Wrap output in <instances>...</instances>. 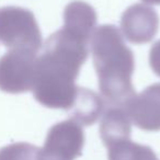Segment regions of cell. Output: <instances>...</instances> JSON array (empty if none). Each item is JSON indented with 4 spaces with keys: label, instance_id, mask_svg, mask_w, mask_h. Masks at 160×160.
<instances>
[{
    "label": "cell",
    "instance_id": "6da1fadb",
    "mask_svg": "<svg viewBox=\"0 0 160 160\" xmlns=\"http://www.w3.org/2000/svg\"><path fill=\"white\" fill-rule=\"evenodd\" d=\"M88 53L87 47L68 36H49L36 62L32 87L36 101L51 109H70L79 90L76 79Z\"/></svg>",
    "mask_w": 160,
    "mask_h": 160
},
{
    "label": "cell",
    "instance_id": "7a4b0ae2",
    "mask_svg": "<svg viewBox=\"0 0 160 160\" xmlns=\"http://www.w3.org/2000/svg\"><path fill=\"white\" fill-rule=\"evenodd\" d=\"M90 45L101 94L110 107H124L136 94L132 82L135 68L133 52L114 25L94 29Z\"/></svg>",
    "mask_w": 160,
    "mask_h": 160
},
{
    "label": "cell",
    "instance_id": "3957f363",
    "mask_svg": "<svg viewBox=\"0 0 160 160\" xmlns=\"http://www.w3.org/2000/svg\"><path fill=\"white\" fill-rule=\"evenodd\" d=\"M0 42L11 51H40L42 34L34 14L20 7L1 8Z\"/></svg>",
    "mask_w": 160,
    "mask_h": 160
},
{
    "label": "cell",
    "instance_id": "277c9868",
    "mask_svg": "<svg viewBox=\"0 0 160 160\" xmlns=\"http://www.w3.org/2000/svg\"><path fill=\"white\" fill-rule=\"evenodd\" d=\"M36 53L10 51L0 58V90L23 93L32 90L36 71Z\"/></svg>",
    "mask_w": 160,
    "mask_h": 160
},
{
    "label": "cell",
    "instance_id": "5b68a950",
    "mask_svg": "<svg viewBox=\"0 0 160 160\" xmlns=\"http://www.w3.org/2000/svg\"><path fill=\"white\" fill-rule=\"evenodd\" d=\"M85 134L81 125L69 120L54 125L48 131L41 157L49 160H75L82 153Z\"/></svg>",
    "mask_w": 160,
    "mask_h": 160
},
{
    "label": "cell",
    "instance_id": "8992f818",
    "mask_svg": "<svg viewBox=\"0 0 160 160\" xmlns=\"http://www.w3.org/2000/svg\"><path fill=\"white\" fill-rule=\"evenodd\" d=\"M131 122L146 132L160 131V83L135 94L123 107Z\"/></svg>",
    "mask_w": 160,
    "mask_h": 160
},
{
    "label": "cell",
    "instance_id": "52a82bcc",
    "mask_svg": "<svg viewBox=\"0 0 160 160\" xmlns=\"http://www.w3.org/2000/svg\"><path fill=\"white\" fill-rule=\"evenodd\" d=\"M121 28L124 36L134 44L149 43L158 32L159 17L152 8L137 3L123 13Z\"/></svg>",
    "mask_w": 160,
    "mask_h": 160
},
{
    "label": "cell",
    "instance_id": "ba28073f",
    "mask_svg": "<svg viewBox=\"0 0 160 160\" xmlns=\"http://www.w3.org/2000/svg\"><path fill=\"white\" fill-rule=\"evenodd\" d=\"M131 120L123 107H110L100 123V136L109 148L123 140L131 139Z\"/></svg>",
    "mask_w": 160,
    "mask_h": 160
},
{
    "label": "cell",
    "instance_id": "9c48e42d",
    "mask_svg": "<svg viewBox=\"0 0 160 160\" xmlns=\"http://www.w3.org/2000/svg\"><path fill=\"white\" fill-rule=\"evenodd\" d=\"M97 24V13L94 9L83 1H72L64 11V28L71 32L91 40Z\"/></svg>",
    "mask_w": 160,
    "mask_h": 160
},
{
    "label": "cell",
    "instance_id": "30bf717a",
    "mask_svg": "<svg viewBox=\"0 0 160 160\" xmlns=\"http://www.w3.org/2000/svg\"><path fill=\"white\" fill-rule=\"evenodd\" d=\"M104 103L100 96L86 88H79L72 107L70 118L79 125H92L102 113Z\"/></svg>",
    "mask_w": 160,
    "mask_h": 160
},
{
    "label": "cell",
    "instance_id": "8fae6325",
    "mask_svg": "<svg viewBox=\"0 0 160 160\" xmlns=\"http://www.w3.org/2000/svg\"><path fill=\"white\" fill-rule=\"evenodd\" d=\"M109 160H157V156L150 147L127 139L109 147Z\"/></svg>",
    "mask_w": 160,
    "mask_h": 160
},
{
    "label": "cell",
    "instance_id": "7c38bea8",
    "mask_svg": "<svg viewBox=\"0 0 160 160\" xmlns=\"http://www.w3.org/2000/svg\"><path fill=\"white\" fill-rule=\"evenodd\" d=\"M0 160H41V149L28 142H16L0 149Z\"/></svg>",
    "mask_w": 160,
    "mask_h": 160
},
{
    "label": "cell",
    "instance_id": "4fadbf2b",
    "mask_svg": "<svg viewBox=\"0 0 160 160\" xmlns=\"http://www.w3.org/2000/svg\"><path fill=\"white\" fill-rule=\"evenodd\" d=\"M142 1L149 5H160V0H142Z\"/></svg>",
    "mask_w": 160,
    "mask_h": 160
},
{
    "label": "cell",
    "instance_id": "5bb4252c",
    "mask_svg": "<svg viewBox=\"0 0 160 160\" xmlns=\"http://www.w3.org/2000/svg\"><path fill=\"white\" fill-rule=\"evenodd\" d=\"M41 160H49V159H43V158L41 157Z\"/></svg>",
    "mask_w": 160,
    "mask_h": 160
}]
</instances>
